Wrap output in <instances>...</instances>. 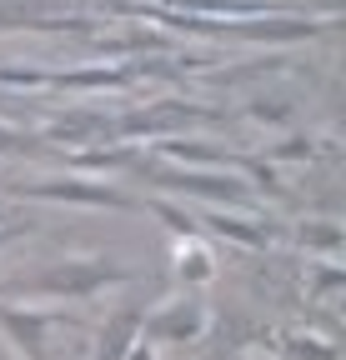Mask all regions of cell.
I'll return each instance as SVG.
<instances>
[{
    "label": "cell",
    "instance_id": "obj_4",
    "mask_svg": "<svg viewBox=\"0 0 346 360\" xmlns=\"http://www.w3.org/2000/svg\"><path fill=\"white\" fill-rule=\"evenodd\" d=\"M201 330H206V305L201 300H166L161 310H151L141 321V340L146 345H156V340L186 345V340H201Z\"/></svg>",
    "mask_w": 346,
    "mask_h": 360
},
{
    "label": "cell",
    "instance_id": "obj_9",
    "mask_svg": "<svg viewBox=\"0 0 346 360\" xmlns=\"http://www.w3.org/2000/svg\"><path fill=\"white\" fill-rule=\"evenodd\" d=\"M51 85H75V90H121V85H131V70H70V75H51Z\"/></svg>",
    "mask_w": 346,
    "mask_h": 360
},
{
    "label": "cell",
    "instance_id": "obj_8",
    "mask_svg": "<svg viewBox=\"0 0 346 360\" xmlns=\"http://www.w3.org/2000/svg\"><path fill=\"white\" fill-rule=\"evenodd\" d=\"M206 220H211V231L231 236L236 245H266L271 240V231H266V225H256V215H206Z\"/></svg>",
    "mask_w": 346,
    "mask_h": 360
},
{
    "label": "cell",
    "instance_id": "obj_7",
    "mask_svg": "<svg viewBox=\"0 0 346 360\" xmlns=\"http://www.w3.org/2000/svg\"><path fill=\"white\" fill-rule=\"evenodd\" d=\"M176 276H181L186 285H206V281L216 276V260H211V250H206L201 240H186V245L176 250Z\"/></svg>",
    "mask_w": 346,
    "mask_h": 360
},
{
    "label": "cell",
    "instance_id": "obj_6",
    "mask_svg": "<svg viewBox=\"0 0 346 360\" xmlns=\"http://www.w3.org/2000/svg\"><path fill=\"white\" fill-rule=\"evenodd\" d=\"M136 340H141V315L136 310H121V315H111L106 330H101L96 360H125V350H131Z\"/></svg>",
    "mask_w": 346,
    "mask_h": 360
},
{
    "label": "cell",
    "instance_id": "obj_3",
    "mask_svg": "<svg viewBox=\"0 0 346 360\" xmlns=\"http://www.w3.org/2000/svg\"><path fill=\"white\" fill-rule=\"evenodd\" d=\"M151 186L161 191H181V195H201L216 205H251V191L241 175H216V170H151Z\"/></svg>",
    "mask_w": 346,
    "mask_h": 360
},
{
    "label": "cell",
    "instance_id": "obj_10",
    "mask_svg": "<svg viewBox=\"0 0 346 360\" xmlns=\"http://www.w3.org/2000/svg\"><path fill=\"white\" fill-rule=\"evenodd\" d=\"M146 210H151V215H161V220L171 225V231H176V236H186V240H196V236H201V225H196V220H191L181 205H171V200H146Z\"/></svg>",
    "mask_w": 346,
    "mask_h": 360
},
{
    "label": "cell",
    "instance_id": "obj_15",
    "mask_svg": "<svg viewBox=\"0 0 346 360\" xmlns=\"http://www.w3.org/2000/svg\"><path fill=\"white\" fill-rule=\"evenodd\" d=\"M25 231H30V225H0V245L16 240V236H25Z\"/></svg>",
    "mask_w": 346,
    "mask_h": 360
},
{
    "label": "cell",
    "instance_id": "obj_5",
    "mask_svg": "<svg viewBox=\"0 0 346 360\" xmlns=\"http://www.w3.org/2000/svg\"><path fill=\"white\" fill-rule=\"evenodd\" d=\"M61 321L56 310H16V305H0V326L6 335L30 355V360H46V330Z\"/></svg>",
    "mask_w": 346,
    "mask_h": 360
},
{
    "label": "cell",
    "instance_id": "obj_11",
    "mask_svg": "<svg viewBox=\"0 0 346 360\" xmlns=\"http://www.w3.org/2000/svg\"><path fill=\"white\" fill-rule=\"evenodd\" d=\"M296 240H301V245H316V250H331V255L341 250V231H336V225H311V220H307V225L296 231Z\"/></svg>",
    "mask_w": 346,
    "mask_h": 360
},
{
    "label": "cell",
    "instance_id": "obj_1",
    "mask_svg": "<svg viewBox=\"0 0 346 360\" xmlns=\"http://www.w3.org/2000/svg\"><path fill=\"white\" fill-rule=\"evenodd\" d=\"M136 270H125L106 255H85V260H61L51 270H40V276L30 281H16L11 290L20 295H56V300H85V295H96L106 285H121V281H131Z\"/></svg>",
    "mask_w": 346,
    "mask_h": 360
},
{
    "label": "cell",
    "instance_id": "obj_13",
    "mask_svg": "<svg viewBox=\"0 0 346 360\" xmlns=\"http://www.w3.org/2000/svg\"><path fill=\"white\" fill-rule=\"evenodd\" d=\"M291 355L296 360H331V345H311V340L301 345V340H291Z\"/></svg>",
    "mask_w": 346,
    "mask_h": 360
},
{
    "label": "cell",
    "instance_id": "obj_12",
    "mask_svg": "<svg viewBox=\"0 0 346 360\" xmlns=\"http://www.w3.org/2000/svg\"><path fill=\"white\" fill-rule=\"evenodd\" d=\"M0 85H30V90H40V85H51V70H20V65H0Z\"/></svg>",
    "mask_w": 346,
    "mask_h": 360
},
{
    "label": "cell",
    "instance_id": "obj_14",
    "mask_svg": "<svg viewBox=\"0 0 346 360\" xmlns=\"http://www.w3.org/2000/svg\"><path fill=\"white\" fill-rule=\"evenodd\" d=\"M125 360H156V350H151V345H146V340H136V345H131V350H125Z\"/></svg>",
    "mask_w": 346,
    "mask_h": 360
},
{
    "label": "cell",
    "instance_id": "obj_2",
    "mask_svg": "<svg viewBox=\"0 0 346 360\" xmlns=\"http://www.w3.org/2000/svg\"><path fill=\"white\" fill-rule=\"evenodd\" d=\"M16 195H30V200H61V205H101V210H136L141 200L125 195L106 180H75V175H56V180H20L11 186Z\"/></svg>",
    "mask_w": 346,
    "mask_h": 360
}]
</instances>
